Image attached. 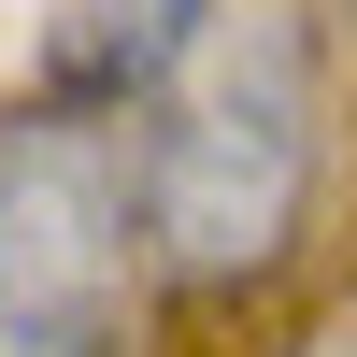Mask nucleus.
I'll return each instance as SVG.
<instances>
[{
    "label": "nucleus",
    "mask_w": 357,
    "mask_h": 357,
    "mask_svg": "<svg viewBox=\"0 0 357 357\" xmlns=\"http://www.w3.org/2000/svg\"><path fill=\"white\" fill-rule=\"evenodd\" d=\"M129 186H143V257L172 286H243L286 257V229L314 200V43L286 0L215 15V43L143 100Z\"/></svg>",
    "instance_id": "f257e3e1"
},
{
    "label": "nucleus",
    "mask_w": 357,
    "mask_h": 357,
    "mask_svg": "<svg viewBox=\"0 0 357 357\" xmlns=\"http://www.w3.org/2000/svg\"><path fill=\"white\" fill-rule=\"evenodd\" d=\"M143 272L129 143L86 100L0 114V357H114Z\"/></svg>",
    "instance_id": "f03ea898"
},
{
    "label": "nucleus",
    "mask_w": 357,
    "mask_h": 357,
    "mask_svg": "<svg viewBox=\"0 0 357 357\" xmlns=\"http://www.w3.org/2000/svg\"><path fill=\"white\" fill-rule=\"evenodd\" d=\"M229 0H43V100L86 114H143L200 43H215Z\"/></svg>",
    "instance_id": "7ed1b4c3"
}]
</instances>
